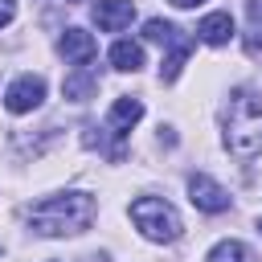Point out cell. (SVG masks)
<instances>
[{"label": "cell", "instance_id": "cell-9", "mask_svg": "<svg viewBox=\"0 0 262 262\" xmlns=\"http://www.w3.org/2000/svg\"><path fill=\"white\" fill-rule=\"evenodd\" d=\"M139 119H143V102H139V98H115V106H111V115H106V127L123 139Z\"/></svg>", "mask_w": 262, "mask_h": 262}, {"label": "cell", "instance_id": "cell-3", "mask_svg": "<svg viewBox=\"0 0 262 262\" xmlns=\"http://www.w3.org/2000/svg\"><path fill=\"white\" fill-rule=\"evenodd\" d=\"M131 221H135V229H139L143 237H151V242H176L180 229H184L180 213H176L168 201H160V196H139V201L131 205Z\"/></svg>", "mask_w": 262, "mask_h": 262}, {"label": "cell", "instance_id": "cell-5", "mask_svg": "<svg viewBox=\"0 0 262 262\" xmlns=\"http://www.w3.org/2000/svg\"><path fill=\"white\" fill-rule=\"evenodd\" d=\"M188 201H192L201 213H225V209H229V192H225L213 176H205V172L188 176Z\"/></svg>", "mask_w": 262, "mask_h": 262}, {"label": "cell", "instance_id": "cell-12", "mask_svg": "<svg viewBox=\"0 0 262 262\" xmlns=\"http://www.w3.org/2000/svg\"><path fill=\"white\" fill-rule=\"evenodd\" d=\"M111 66L123 70V74L143 70V45H135V41H115V45H111Z\"/></svg>", "mask_w": 262, "mask_h": 262}, {"label": "cell", "instance_id": "cell-4", "mask_svg": "<svg viewBox=\"0 0 262 262\" xmlns=\"http://www.w3.org/2000/svg\"><path fill=\"white\" fill-rule=\"evenodd\" d=\"M41 98H45V78H37V74H20V78L4 90V106H8L12 115H29V111H37Z\"/></svg>", "mask_w": 262, "mask_h": 262}, {"label": "cell", "instance_id": "cell-15", "mask_svg": "<svg viewBox=\"0 0 262 262\" xmlns=\"http://www.w3.org/2000/svg\"><path fill=\"white\" fill-rule=\"evenodd\" d=\"M250 37H246V49L250 53H262V0H250Z\"/></svg>", "mask_w": 262, "mask_h": 262}, {"label": "cell", "instance_id": "cell-2", "mask_svg": "<svg viewBox=\"0 0 262 262\" xmlns=\"http://www.w3.org/2000/svg\"><path fill=\"white\" fill-rule=\"evenodd\" d=\"M225 147L242 160L262 151V102L250 90H233L229 94V111H225Z\"/></svg>", "mask_w": 262, "mask_h": 262}, {"label": "cell", "instance_id": "cell-11", "mask_svg": "<svg viewBox=\"0 0 262 262\" xmlns=\"http://www.w3.org/2000/svg\"><path fill=\"white\" fill-rule=\"evenodd\" d=\"M192 37L188 33H176V41L168 45V57H164V66H160V82H176L180 78V70H184V57L192 53Z\"/></svg>", "mask_w": 262, "mask_h": 262}, {"label": "cell", "instance_id": "cell-7", "mask_svg": "<svg viewBox=\"0 0 262 262\" xmlns=\"http://www.w3.org/2000/svg\"><path fill=\"white\" fill-rule=\"evenodd\" d=\"M57 49H61L66 61H78V66H90L94 53H98V45H94V37L86 29H66L61 41H57Z\"/></svg>", "mask_w": 262, "mask_h": 262}, {"label": "cell", "instance_id": "cell-14", "mask_svg": "<svg viewBox=\"0 0 262 262\" xmlns=\"http://www.w3.org/2000/svg\"><path fill=\"white\" fill-rule=\"evenodd\" d=\"M176 33H180V29H176V25H168V20H160V16H151V20L143 25V37H147V41H156V45H172V41H176Z\"/></svg>", "mask_w": 262, "mask_h": 262}, {"label": "cell", "instance_id": "cell-10", "mask_svg": "<svg viewBox=\"0 0 262 262\" xmlns=\"http://www.w3.org/2000/svg\"><path fill=\"white\" fill-rule=\"evenodd\" d=\"M196 37H201L205 45H229V37H233V16H229V12H209V16L196 25Z\"/></svg>", "mask_w": 262, "mask_h": 262}, {"label": "cell", "instance_id": "cell-1", "mask_svg": "<svg viewBox=\"0 0 262 262\" xmlns=\"http://www.w3.org/2000/svg\"><path fill=\"white\" fill-rule=\"evenodd\" d=\"M90 221H94V196L90 192H61V196L33 205V213H29V225L45 237L82 233V229H90Z\"/></svg>", "mask_w": 262, "mask_h": 262}, {"label": "cell", "instance_id": "cell-13", "mask_svg": "<svg viewBox=\"0 0 262 262\" xmlns=\"http://www.w3.org/2000/svg\"><path fill=\"white\" fill-rule=\"evenodd\" d=\"M205 262H254V254H250L242 242L225 237V242H217V246L209 250V258H205Z\"/></svg>", "mask_w": 262, "mask_h": 262}, {"label": "cell", "instance_id": "cell-8", "mask_svg": "<svg viewBox=\"0 0 262 262\" xmlns=\"http://www.w3.org/2000/svg\"><path fill=\"white\" fill-rule=\"evenodd\" d=\"M61 94H66L70 102L94 98V94H98V74H94L90 66H74V74H66V82H61Z\"/></svg>", "mask_w": 262, "mask_h": 262}, {"label": "cell", "instance_id": "cell-17", "mask_svg": "<svg viewBox=\"0 0 262 262\" xmlns=\"http://www.w3.org/2000/svg\"><path fill=\"white\" fill-rule=\"evenodd\" d=\"M168 4H176V8H196V4H205V0H168Z\"/></svg>", "mask_w": 262, "mask_h": 262}, {"label": "cell", "instance_id": "cell-16", "mask_svg": "<svg viewBox=\"0 0 262 262\" xmlns=\"http://www.w3.org/2000/svg\"><path fill=\"white\" fill-rule=\"evenodd\" d=\"M12 16H16V0H0V29H4Z\"/></svg>", "mask_w": 262, "mask_h": 262}, {"label": "cell", "instance_id": "cell-18", "mask_svg": "<svg viewBox=\"0 0 262 262\" xmlns=\"http://www.w3.org/2000/svg\"><path fill=\"white\" fill-rule=\"evenodd\" d=\"M258 233H262V217H258Z\"/></svg>", "mask_w": 262, "mask_h": 262}, {"label": "cell", "instance_id": "cell-6", "mask_svg": "<svg viewBox=\"0 0 262 262\" xmlns=\"http://www.w3.org/2000/svg\"><path fill=\"white\" fill-rule=\"evenodd\" d=\"M135 20V4L131 0H98L94 4V25L102 33H119Z\"/></svg>", "mask_w": 262, "mask_h": 262}]
</instances>
